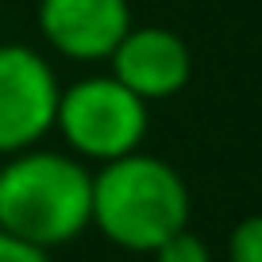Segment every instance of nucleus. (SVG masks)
I'll return each mask as SVG.
<instances>
[{
    "label": "nucleus",
    "mask_w": 262,
    "mask_h": 262,
    "mask_svg": "<svg viewBox=\"0 0 262 262\" xmlns=\"http://www.w3.org/2000/svg\"><path fill=\"white\" fill-rule=\"evenodd\" d=\"M228 262H262V212L243 216L228 235Z\"/></svg>",
    "instance_id": "nucleus-8"
},
{
    "label": "nucleus",
    "mask_w": 262,
    "mask_h": 262,
    "mask_svg": "<svg viewBox=\"0 0 262 262\" xmlns=\"http://www.w3.org/2000/svg\"><path fill=\"white\" fill-rule=\"evenodd\" d=\"M0 262H50V251L31 247L24 239L8 235V231H0Z\"/></svg>",
    "instance_id": "nucleus-9"
},
{
    "label": "nucleus",
    "mask_w": 262,
    "mask_h": 262,
    "mask_svg": "<svg viewBox=\"0 0 262 262\" xmlns=\"http://www.w3.org/2000/svg\"><path fill=\"white\" fill-rule=\"evenodd\" d=\"M93 224V170L70 150L27 147L0 162V231L54 251Z\"/></svg>",
    "instance_id": "nucleus-1"
},
{
    "label": "nucleus",
    "mask_w": 262,
    "mask_h": 262,
    "mask_svg": "<svg viewBox=\"0 0 262 262\" xmlns=\"http://www.w3.org/2000/svg\"><path fill=\"white\" fill-rule=\"evenodd\" d=\"M58 70L27 42H0V158L39 147L54 135Z\"/></svg>",
    "instance_id": "nucleus-4"
},
{
    "label": "nucleus",
    "mask_w": 262,
    "mask_h": 262,
    "mask_svg": "<svg viewBox=\"0 0 262 262\" xmlns=\"http://www.w3.org/2000/svg\"><path fill=\"white\" fill-rule=\"evenodd\" d=\"M131 0H39L35 27L50 54L74 66H100L131 31Z\"/></svg>",
    "instance_id": "nucleus-5"
},
{
    "label": "nucleus",
    "mask_w": 262,
    "mask_h": 262,
    "mask_svg": "<svg viewBox=\"0 0 262 262\" xmlns=\"http://www.w3.org/2000/svg\"><path fill=\"white\" fill-rule=\"evenodd\" d=\"M193 196L166 158L131 150L93 170V224L112 247L150 254L158 243L189 228Z\"/></svg>",
    "instance_id": "nucleus-2"
},
{
    "label": "nucleus",
    "mask_w": 262,
    "mask_h": 262,
    "mask_svg": "<svg viewBox=\"0 0 262 262\" xmlns=\"http://www.w3.org/2000/svg\"><path fill=\"white\" fill-rule=\"evenodd\" d=\"M155 262H212V251L193 228H181L178 235H170L166 243H158L150 251Z\"/></svg>",
    "instance_id": "nucleus-7"
},
{
    "label": "nucleus",
    "mask_w": 262,
    "mask_h": 262,
    "mask_svg": "<svg viewBox=\"0 0 262 262\" xmlns=\"http://www.w3.org/2000/svg\"><path fill=\"white\" fill-rule=\"evenodd\" d=\"M108 74L147 104L170 100L193 77V50L178 31L162 24H131L108 58Z\"/></svg>",
    "instance_id": "nucleus-6"
},
{
    "label": "nucleus",
    "mask_w": 262,
    "mask_h": 262,
    "mask_svg": "<svg viewBox=\"0 0 262 262\" xmlns=\"http://www.w3.org/2000/svg\"><path fill=\"white\" fill-rule=\"evenodd\" d=\"M150 131V104L139 100L112 74H85L62 85L58 93L54 135L62 150L81 162H116V158L143 150Z\"/></svg>",
    "instance_id": "nucleus-3"
}]
</instances>
